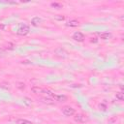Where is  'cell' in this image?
Instances as JSON below:
<instances>
[{"mask_svg":"<svg viewBox=\"0 0 124 124\" xmlns=\"http://www.w3.org/2000/svg\"><path fill=\"white\" fill-rule=\"evenodd\" d=\"M42 18L41 17H39V16H34L32 19H31V24L33 25V26H38L40 23H42Z\"/></svg>","mask_w":124,"mask_h":124,"instance_id":"cell-8","label":"cell"},{"mask_svg":"<svg viewBox=\"0 0 124 124\" xmlns=\"http://www.w3.org/2000/svg\"><path fill=\"white\" fill-rule=\"evenodd\" d=\"M73 39L75 41H77V42H83L84 39H85V37H84L83 33H81L79 31H77V32H75L73 34Z\"/></svg>","mask_w":124,"mask_h":124,"instance_id":"cell-4","label":"cell"},{"mask_svg":"<svg viewBox=\"0 0 124 124\" xmlns=\"http://www.w3.org/2000/svg\"><path fill=\"white\" fill-rule=\"evenodd\" d=\"M5 53H6L5 49H3L2 47H0V56H1V57H2V56H4V55H5Z\"/></svg>","mask_w":124,"mask_h":124,"instance_id":"cell-21","label":"cell"},{"mask_svg":"<svg viewBox=\"0 0 124 124\" xmlns=\"http://www.w3.org/2000/svg\"><path fill=\"white\" fill-rule=\"evenodd\" d=\"M16 124H32L30 121L26 120V119H17L16 120Z\"/></svg>","mask_w":124,"mask_h":124,"instance_id":"cell-15","label":"cell"},{"mask_svg":"<svg viewBox=\"0 0 124 124\" xmlns=\"http://www.w3.org/2000/svg\"><path fill=\"white\" fill-rule=\"evenodd\" d=\"M0 88H3V89H5V90H10V89H11V86H10V84H9L8 82L3 81V82L0 83Z\"/></svg>","mask_w":124,"mask_h":124,"instance_id":"cell-11","label":"cell"},{"mask_svg":"<svg viewBox=\"0 0 124 124\" xmlns=\"http://www.w3.org/2000/svg\"><path fill=\"white\" fill-rule=\"evenodd\" d=\"M22 101H23V104L26 105V106H31V105H32L31 99H29V98H27V97H23Z\"/></svg>","mask_w":124,"mask_h":124,"instance_id":"cell-13","label":"cell"},{"mask_svg":"<svg viewBox=\"0 0 124 124\" xmlns=\"http://www.w3.org/2000/svg\"><path fill=\"white\" fill-rule=\"evenodd\" d=\"M50 6L52 8H54V9H61V8H63V5L61 3H58V2H52L50 4Z\"/></svg>","mask_w":124,"mask_h":124,"instance_id":"cell-12","label":"cell"},{"mask_svg":"<svg viewBox=\"0 0 124 124\" xmlns=\"http://www.w3.org/2000/svg\"><path fill=\"white\" fill-rule=\"evenodd\" d=\"M16 87L19 88V89H24L25 88V84L23 82H17L16 83Z\"/></svg>","mask_w":124,"mask_h":124,"instance_id":"cell-20","label":"cell"},{"mask_svg":"<svg viewBox=\"0 0 124 124\" xmlns=\"http://www.w3.org/2000/svg\"><path fill=\"white\" fill-rule=\"evenodd\" d=\"M78 24H79V22H78V20H77V19H70V20L66 23V25L69 26V27H77V26H78Z\"/></svg>","mask_w":124,"mask_h":124,"instance_id":"cell-10","label":"cell"},{"mask_svg":"<svg viewBox=\"0 0 124 124\" xmlns=\"http://www.w3.org/2000/svg\"><path fill=\"white\" fill-rule=\"evenodd\" d=\"M99 37L102 40H108L112 37V34L109 32H102V33H99Z\"/></svg>","mask_w":124,"mask_h":124,"instance_id":"cell-6","label":"cell"},{"mask_svg":"<svg viewBox=\"0 0 124 124\" xmlns=\"http://www.w3.org/2000/svg\"><path fill=\"white\" fill-rule=\"evenodd\" d=\"M5 28H6V25H5V24H3V23H0V31L5 30Z\"/></svg>","mask_w":124,"mask_h":124,"instance_id":"cell-22","label":"cell"},{"mask_svg":"<svg viewBox=\"0 0 124 124\" xmlns=\"http://www.w3.org/2000/svg\"><path fill=\"white\" fill-rule=\"evenodd\" d=\"M74 120L78 123H83V122H85V116L81 113H78L74 116Z\"/></svg>","mask_w":124,"mask_h":124,"instance_id":"cell-5","label":"cell"},{"mask_svg":"<svg viewBox=\"0 0 124 124\" xmlns=\"http://www.w3.org/2000/svg\"><path fill=\"white\" fill-rule=\"evenodd\" d=\"M54 19L61 21V20H64L65 19V16H61V15H56V16H54Z\"/></svg>","mask_w":124,"mask_h":124,"instance_id":"cell-16","label":"cell"},{"mask_svg":"<svg viewBox=\"0 0 124 124\" xmlns=\"http://www.w3.org/2000/svg\"><path fill=\"white\" fill-rule=\"evenodd\" d=\"M62 113L65 116H73L75 114V108H73L70 106H64L62 108Z\"/></svg>","mask_w":124,"mask_h":124,"instance_id":"cell-2","label":"cell"},{"mask_svg":"<svg viewBox=\"0 0 124 124\" xmlns=\"http://www.w3.org/2000/svg\"><path fill=\"white\" fill-rule=\"evenodd\" d=\"M29 31H30V27L26 24H22L21 26L18 27V29L16 31V34L19 35V36H25L29 33Z\"/></svg>","mask_w":124,"mask_h":124,"instance_id":"cell-1","label":"cell"},{"mask_svg":"<svg viewBox=\"0 0 124 124\" xmlns=\"http://www.w3.org/2000/svg\"><path fill=\"white\" fill-rule=\"evenodd\" d=\"M54 53L56 56L60 57V58H67L69 56V53L62 47H57L55 50H54Z\"/></svg>","mask_w":124,"mask_h":124,"instance_id":"cell-3","label":"cell"},{"mask_svg":"<svg viewBox=\"0 0 124 124\" xmlns=\"http://www.w3.org/2000/svg\"><path fill=\"white\" fill-rule=\"evenodd\" d=\"M52 99H54L57 102H65V101H67V96H65V95H55L54 94Z\"/></svg>","mask_w":124,"mask_h":124,"instance_id":"cell-9","label":"cell"},{"mask_svg":"<svg viewBox=\"0 0 124 124\" xmlns=\"http://www.w3.org/2000/svg\"><path fill=\"white\" fill-rule=\"evenodd\" d=\"M31 91H32L34 94H36V95H38V94H43V93H44V88H42V87H40V86H33V87L31 88Z\"/></svg>","mask_w":124,"mask_h":124,"instance_id":"cell-7","label":"cell"},{"mask_svg":"<svg viewBox=\"0 0 124 124\" xmlns=\"http://www.w3.org/2000/svg\"><path fill=\"white\" fill-rule=\"evenodd\" d=\"M43 101H44V103H46V104H49V105H51V104H53V102H52V99H46V98H43L42 99Z\"/></svg>","mask_w":124,"mask_h":124,"instance_id":"cell-19","label":"cell"},{"mask_svg":"<svg viewBox=\"0 0 124 124\" xmlns=\"http://www.w3.org/2000/svg\"><path fill=\"white\" fill-rule=\"evenodd\" d=\"M14 46H15V45H14L13 43H7V44H6V48L9 49V50L14 49Z\"/></svg>","mask_w":124,"mask_h":124,"instance_id":"cell-17","label":"cell"},{"mask_svg":"<svg viewBox=\"0 0 124 124\" xmlns=\"http://www.w3.org/2000/svg\"><path fill=\"white\" fill-rule=\"evenodd\" d=\"M98 108H99V109L102 110V111H106V110H107V106H106L105 104H99Z\"/></svg>","mask_w":124,"mask_h":124,"instance_id":"cell-18","label":"cell"},{"mask_svg":"<svg viewBox=\"0 0 124 124\" xmlns=\"http://www.w3.org/2000/svg\"><path fill=\"white\" fill-rule=\"evenodd\" d=\"M116 99L118 100V101H123L124 100V93L123 92H117L116 93Z\"/></svg>","mask_w":124,"mask_h":124,"instance_id":"cell-14","label":"cell"}]
</instances>
